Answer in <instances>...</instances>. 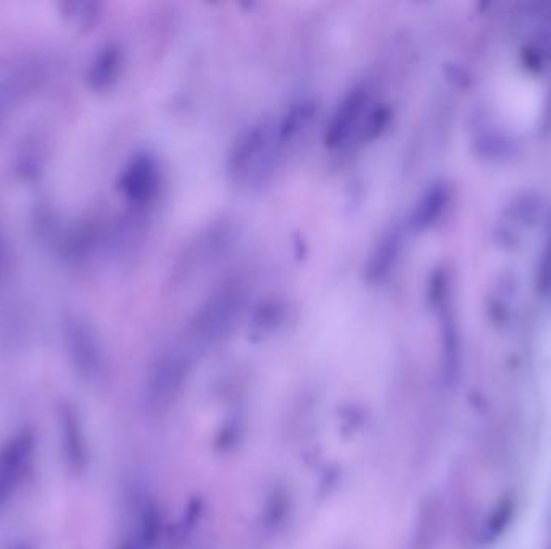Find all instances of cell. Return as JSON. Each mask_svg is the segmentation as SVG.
<instances>
[{
    "label": "cell",
    "mask_w": 551,
    "mask_h": 549,
    "mask_svg": "<svg viewBox=\"0 0 551 549\" xmlns=\"http://www.w3.org/2000/svg\"><path fill=\"white\" fill-rule=\"evenodd\" d=\"M386 124V112L374 107L368 86L353 87L332 113L324 141L331 150H342L357 139L376 136Z\"/></svg>",
    "instance_id": "3957f363"
},
{
    "label": "cell",
    "mask_w": 551,
    "mask_h": 549,
    "mask_svg": "<svg viewBox=\"0 0 551 549\" xmlns=\"http://www.w3.org/2000/svg\"><path fill=\"white\" fill-rule=\"evenodd\" d=\"M12 549H33V548H31V546H28V545H18V546H15V548H12Z\"/></svg>",
    "instance_id": "30bf717a"
},
{
    "label": "cell",
    "mask_w": 551,
    "mask_h": 549,
    "mask_svg": "<svg viewBox=\"0 0 551 549\" xmlns=\"http://www.w3.org/2000/svg\"><path fill=\"white\" fill-rule=\"evenodd\" d=\"M540 427L539 451L535 456L526 495L513 522L505 549H539L551 514V326L543 332L539 347Z\"/></svg>",
    "instance_id": "6da1fadb"
},
{
    "label": "cell",
    "mask_w": 551,
    "mask_h": 549,
    "mask_svg": "<svg viewBox=\"0 0 551 549\" xmlns=\"http://www.w3.org/2000/svg\"><path fill=\"white\" fill-rule=\"evenodd\" d=\"M398 247H400V237L397 231H390L382 236L379 244L374 248L373 255L369 256L368 268H366L369 281L381 282L386 279L390 268H394Z\"/></svg>",
    "instance_id": "9c48e42d"
},
{
    "label": "cell",
    "mask_w": 551,
    "mask_h": 549,
    "mask_svg": "<svg viewBox=\"0 0 551 549\" xmlns=\"http://www.w3.org/2000/svg\"><path fill=\"white\" fill-rule=\"evenodd\" d=\"M60 435H62L63 453L67 456L68 466L73 469H81L84 466V446L83 432L79 426V417L76 416L75 409L71 406L63 405L60 409Z\"/></svg>",
    "instance_id": "ba28073f"
},
{
    "label": "cell",
    "mask_w": 551,
    "mask_h": 549,
    "mask_svg": "<svg viewBox=\"0 0 551 549\" xmlns=\"http://www.w3.org/2000/svg\"><path fill=\"white\" fill-rule=\"evenodd\" d=\"M36 435L23 429L10 437L0 448V509L17 493L33 463Z\"/></svg>",
    "instance_id": "5b68a950"
},
{
    "label": "cell",
    "mask_w": 551,
    "mask_h": 549,
    "mask_svg": "<svg viewBox=\"0 0 551 549\" xmlns=\"http://www.w3.org/2000/svg\"><path fill=\"white\" fill-rule=\"evenodd\" d=\"M245 303V292L239 282H229L203 302L195 314L192 329L197 337H216L231 326L241 313Z\"/></svg>",
    "instance_id": "277c9868"
},
{
    "label": "cell",
    "mask_w": 551,
    "mask_h": 549,
    "mask_svg": "<svg viewBox=\"0 0 551 549\" xmlns=\"http://www.w3.org/2000/svg\"><path fill=\"white\" fill-rule=\"evenodd\" d=\"M282 152L276 121L253 124L232 147L229 176L241 186H258L270 176Z\"/></svg>",
    "instance_id": "7a4b0ae2"
},
{
    "label": "cell",
    "mask_w": 551,
    "mask_h": 549,
    "mask_svg": "<svg viewBox=\"0 0 551 549\" xmlns=\"http://www.w3.org/2000/svg\"><path fill=\"white\" fill-rule=\"evenodd\" d=\"M316 115V105L311 100H300L287 110L281 120L276 121L279 144L282 150L289 149L290 145L299 142L303 134L307 133L311 121Z\"/></svg>",
    "instance_id": "52a82bcc"
},
{
    "label": "cell",
    "mask_w": 551,
    "mask_h": 549,
    "mask_svg": "<svg viewBox=\"0 0 551 549\" xmlns=\"http://www.w3.org/2000/svg\"><path fill=\"white\" fill-rule=\"evenodd\" d=\"M162 184V171L154 157L139 155L131 161L123 178V187L129 199L149 203L157 197Z\"/></svg>",
    "instance_id": "8992f818"
}]
</instances>
